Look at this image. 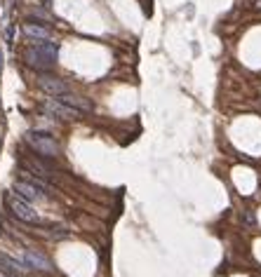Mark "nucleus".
I'll use <instances>...</instances> for the list:
<instances>
[{
    "mask_svg": "<svg viewBox=\"0 0 261 277\" xmlns=\"http://www.w3.org/2000/svg\"><path fill=\"white\" fill-rule=\"evenodd\" d=\"M57 56H59V45L57 42L38 40L36 45L24 52V62H26V66H31L36 70H50V68H54Z\"/></svg>",
    "mask_w": 261,
    "mask_h": 277,
    "instance_id": "obj_1",
    "label": "nucleus"
},
{
    "mask_svg": "<svg viewBox=\"0 0 261 277\" xmlns=\"http://www.w3.org/2000/svg\"><path fill=\"white\" fill-rule=\"evenodd\" d=\"M5 204L10 207L12 216H17V218H19V221H24V224H31V226H40V224H43V218H40L38 212L31 207V202L24 200V198H19L17 192H8V195H5Z\"/></svg>",
    "mask_w": 261,
    "mask_h": 277,
    "instance_id": "obj_2",
    "label": "nucleus"
},
{
    "mask_svg": "<svg viewBox=\"0 0 261 277\" xmlns=\"http://www.w3.org/2000/svg\"><path fill=\"white\" fill-rule=\"evenodd\" d=\"M24 141L38 155H43V158H50V160H52V158L59 155V144L54 141V136H50L45 132H29V134L24 136Z\"/></svg>",
    "mask_w": 261,
    "mask_h": 277,
    "instance_id": "obj_3",
    "label": "nucleus"
},
{
    "mask_svg": "<svg viewBox=\"0 0 261 277\" xmlns=\"http://www.w3.org/2000/svg\"><path fill=\"white\" fill-rule=\"evenodd\" d=\"M50 113V116L54 118H59V120H78V118L83 116L80 110H76V108H71L69 104H64V101L59 99H47L45 101V106H43Z\"/></svg>",
    "mask_w": 261,
    "mask_h": 277,
    "instance_id": "obj_4",
    "label": "nucleus"
},
{
    "mask_svg": "<svg viewBox=\"0 0 261 277\" xmlns=\"http://www.w3.org/2000/svg\"><path fill=\"white\" fill-rule=\"evenodd\" d=\"M38 87L43 90L45 94H50V96H62V94H69L71 87L69 82H64L62 78H54V76H43L38 78Z\"/></svg>",
    "mask_w": 261,
    "mask_h": 277,
    "instance_id": "obj_5",
    "label": "nucleus"
},
{
    "mask_svg": "<svg viewBox=\"0 0 261 277\" xmlns=\"http://www.w3.org/2000/svg\"><path fill=\"white\" fill-rule=\"evenodd\" d=\"M12 190L19 195V198H24V200L29 202H38V200H45L47 192L43 190V188H38L36 184H31V181H26V178H22V181H15V186H12Z\"/></svg>",
    "mask_w": 261,
    "mask_h": 277,
    "instance_id": "obj_6",
    "label": "nucleus"
},
{
    "mask_svg": "<svg viewBox=\"0 0 261 277\" xmlns=\"http://www.w3.org/2000/svg\"><path fill=\"white\" fill-rule=\"evenodd\" d=\"M24 263L31 270H52V263L47 261L40 252H33V249H24Z\"/></svg>",
    "mask_w": 261,
    "mask_h": 277,
    "instance_id": "obj_7",
    "label": "nucleus"
},
{
    "mask_svg": "<svg viewBox=\"0 0 261 277\" xmlns=\"http://www.w3.org/2000/svg\"><path fill=\"white\" fill-rule=\"evenodd\" d=\"M0 270L5 272V275H22V272H26V263L24 261H17V258H12V256H5L0 254Z\"/></svg>",
    "mask_w": 261,
    "mask_h": 277,
    "instance_id": "obj_8",
    "label": "nucleus"
},
{
    "mask_svg": "<svg viewBox=\"0 0 261 277\" xmlns=\"http://www.w3.org/2000/svg\"><path fill=\"white\" fill-rule=\"evenodd\" d=\"M59 101H64V104H69L71 108H76V110H80V113H90L92 110V101L85 99V96H76V94H62V96H57Z\"/></svg>",
    "mask_w": 261,
    "mask_h": 277,
    "instance_id": "obj_9",
    "label": "nucleus"
},
{
    "mask_svg": "<svg viewBox=\"0 0 261 277\" xmlns=\"http://www.w3.org/2000/svg\"><path fill=\"white\" fill-rule=\"evenodd\" d=\"M24 36L31 40H50V36H52V31L47 28V26H43V24H24Z\"/></svg>",
    "mask_w": 261,
    "mask_h": 277,
    "instance_id": "obj_10",
    "label": "nucleus"
},
{
    "mask_svg": "<svg viewBox=\"0 0 261 277\" xmlns=\"http://www.w3.org/2000/svg\"><path fill=\"white\" fill-rule=\"evenodd\" d=\"M22 162H24V167L31 172V174H38L40 178H50V176H52V170L47 167L45 162L36 160V158H26V160H22Z\"/></svg>",
    "mask_w": 261,
    "mask_h": 277,
    "instance_id": "obj_11",
    "label": "nucleus"
},
{
    "mask_svg": "<svg viewBox=\"0 0 261 277\" xmlns=\"http://www.w3.org/2000/svg\"><path fill=\"white\" fill-rule=\"evenodd\" d=\"M240 221H242L245 226H254V221H256V218H254V212H249V209L242 212V214H240Z\"/></svg>",
    "mask_w": 261,
    "mask_h": 277,
    "instance_id": "obj_12",
    "label": "nucleus"
},
{
    "mask_svg": "<svg viewBox=\"0 0 261 277\" xmlns=\"http://www.w3.org/2000/svg\"><path fill=\"white\" fill-rule=\"evenodd\" d=\"M252 8H256V10H261V0H252Z\"/></svg>",
    "mask_w": 261,
    "mask_h": 277,
    "instance_id": "obj_13",
    "label": "nucleus"
},
{
    "mask_svg": "<svg viewBox=\"0 0 261 277\" xmlns=\"http://www.w3.org/2000/svg\"><path fill=\"white\" fill-rule=\"evenodd\" d=\"M0 66H3V52H0Z\"/></svg>",
    "mask_w": 261,
    "mask_h": 277,
    "instance_id": "obj_14",
    "label": "nucleus"
}]
</instances>
